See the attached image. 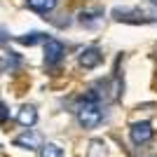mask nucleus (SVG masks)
I'll return each instance as SVG.
<instances>
[{
	"label": "nucleus",
	"instance_id": "nucleus-1",
	"mask_svg": "<svg viewBox=\"0 0 157 157\" xmlns=\"http://www.w3.org/2000/svg\"><path fill=\"white\" fill-rule=\"evenodd\" d=\"M75 117H78L80 127H85V129H94V127L101 124V120H103V110H101V105L96 103V98L89 94L85 101H80L75 105Z\"/></svg>",
	"mask_w": 157,
	"mask_h": 157
},
{
	"label": "nucleus",
	"instance_id": "nucleus-2",
	"mask_svg": "<svg viewBox=\"0 0 157 157\" xmlns=\"http://www.w3.org/2000/svg\"><path fill=\"white\" fill-rule=\"evenodd\" d=\"M152 124L150 122H136V124H131V129H129V138H131V143L134 145H143V143H148L152 138Z\"/></svg>",
	"mask_w": 157,
	"mask_h": 157
},
{
	"label": "nucleus",
	"instance_id": "nucleus-3",
	"mask_svg": "<svg viewBox=\"0 0 157 157\" xmlns=\"http://www.w3.org/2000/svg\"><path fill=\"white\" fill-rule=\"evenodd\" d=\"M63 45H61L59 40L54 38H47L45 40V63L47 66H56L61 59H63Z\"/></svg>",
	"mask_w": 157,
	"mask_h": 157
},
{
	"label": "nucleus",
	"instance_id": "nucleus-4",
	"mask_svg": "<svg viewBox=\"0 0 157 157\" xmlns=\"http://www.w3.org/2000/svg\"><path fill=\"white\" fill-rule=\"evenodd\" d=\"M78 61H80L82 68H96V66L103 61V56H101V52H98L96 47H89V49H82V52H80Z\"/></svg>",
	"mask_w": 157,
	"mask_h": 157
},
{
	"label": "nucleus",
	"instance_id": "nucleus-5",
	"mask_svg": "<svg viewBox=\"0 0 157 157\" xmlns=\"http://www.w3.org/2000/svg\"><path fill=\"white\" fill-rule=\"evenodd\" d=\"M14 145H19V148H28V150H35V148H40V138H38V134H33V131L26 129V134H21V136L14 138Z\"/></svg>",
	"mask_w": 157,
	"mask_h": 157
},
{
	"label": "nucleus",
	"instance_id": "nucleus-6",
	"mask_svg": "<svg viewBox=\"0 0 157 157\" xmlns=\"http://www.w3.org/2000/svg\"><path fill=\"white\" fill-rule=\"evenodd\" d=\"M17 120H19L21 127H33L35 122H38V113H35L33 105H24V108L17 113Z\"/></svg>",
	"mask_w": 157,
	"mask_h": 157
},
{
	"label": "nucleus",
	"instance_id": "nucleus-7",
	"mask_svg": "<svg viewBox=\"0 0 157 157\" xmlns=\"http://www.w3.org/2000/svg\"><path fill=\"white\" fill-rule=\"evenodd\" d=\"M59 0H28V7H31L33 12H40V14H47L52 12L54 7H56Z\"/></svg>",
	"mask_w": 157,
	"mask_h": 157
},
{
	"label": "nucleus",
	"instance_id": "nucleus-8",
	"mask_svg": "<svg viewBox=\"0 0 157 157\" xmlns=\"http://www.w3.org/2000/svg\"><path fill=\"white\" fill-rule=\"evenodd\" d=\"M40 157H63V150L56 143H45L40 145Z\"/></svg>",
	"mask_w": 157,
	"mask_h": 157
},
{
	"label": "nucleus",
	"instance_id": "nucleus-9",
	"mask_svg": "<svg viewBox=\"0 0 157 157\" xmlns=\"http://www.w3.org/2000/svg\"><path fill=\"white\" fill-rule=\"evenodd\" d=\"M42 38H45L42 33H28V35H21L19 42H21V45H28V47H31V45H38Z\"/></svg>",
	"mask_w": 157,
	"mask_h": 157
},
{
	"label": "nucleus",
	"instance_id": "nucleus-10",
	"mask_svg": "<svg viewBox=\"0 0 157 157\" xmlns=\"http://www.w3.org/2000/svg\"><path fill=\"white\" fill-rule=\"evenodd\" d=\"M7 120H10V110H7L5 103H0V124H2V122H7Z\"/></svg>",
	"mask_w": 157,
	"mask_h": 157
},
{
	"label": "nucleus",
	"instance_id": "nucleus-11",
	"mask_svg": "<svg viewBox=\"0 0 157 157\" xmlns=\"http://www.w3.org/2000/svg\"><path fill=\"white\" fill-rule=\"evenodd\" d=\"M150 2H152V5H157V0H150Z\"/></svg>",
	"mask_w": 157,
	"mask_h": 157
}]
</instances>
